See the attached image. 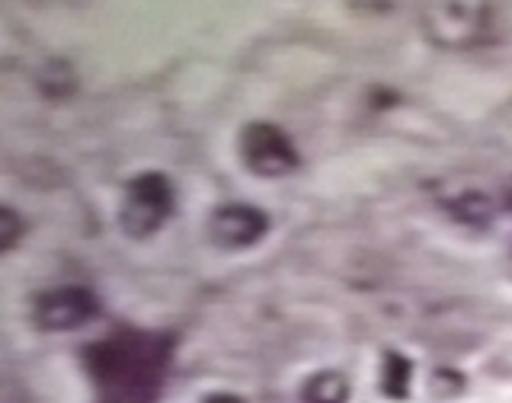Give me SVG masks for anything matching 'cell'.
Masks as SVG:
<instances>
[{
    "label": "cell",
    "mask_w": 512,
    "mask_h": 403,
    "mask_svg": "<svg viewBox=\"0 0 512 403\" xmlns=\"http://www.w3.org/2000/svg\"><path fill=\"white\" fill-rule=\"evenodd\" d=\"M173 343L160 333L116 330L84 349L96 403H157L164 391Z\"/></svg>",
    "instance_id": "1"
},
{
    "label": "cell",
    "mask_w": 512,
    "mask_h": 403,
    "mask_svg": "<svg viewBox=\"0 0 512 403\" xmlns=\"http://www.w3.org/2000/svg\"><path fill=\"white\" fill-rule=\"evenodd\" d=\"M503 205H506L509 212H512V176H509V180H506V186H503Z\"/></svg>",
    "instance_id": "13"
},
{
    "label": "cell",
    "mask_w": 512,
    "mask_h": 403,
    "mask_svg": "<svg viewBox=\"0 0 512 403\" xmlns=\"http://www.w3.org/2000/svg\"><path fill=\"white\" fill-rule=\"evenodd\" d=\"M426 36L445 48H468L487 36L490 7L487 4H426L423 13Z\"/></svg>",
    "instance_id": "4"
},
{
    "label": "cell",
    "mask_w": 512,
    "mask_h": 403,
    "mask_svg": "<svg viewBox=\"0 0 512 403\" xmlns=\"http://www.w3.org/2000/svg\"><path fill=\"white\" fill-rule=\"evenodd\" d=\"M445 208L458 224H468V228H487V224L496 218V208H493L490 196L480 189H468V192H461V196L448 199Z\"/></svg>",
    "instance_id": "7"
},
{
    "label": "cell",
    "mask_w": 512,
    "mask_h": 403,
    "mask_svg": "<svg viewBox=\"0 0 512 403\" xmlns=\"http://www.w3.org/2000/svg\"><path fill=\"white\" fill-rule=\"evenodd\" d=\"M202 403H244L237 394H224V391H218V394H208Z\"/></svg>",
    "instance_id": "12"
},
{
    "label": "cell",
    "mask_w": 512,
    "mask_h": 403,
    "mask_svg": "<svg viewBox=\"0 0 512 403\" xmlns=\"http://www.w3.org/2000/svg\"><path fill=\"white\" fill-rule=\"evenodd\" d=\"M100 314V298L84 285H61L52 292H42L32 304V320L48 333H64L90 324Z\"/></svg>",
    "instance_id": "5"
},
{
    "label": "cell",
    "mask_w": 512,
    "mask_h": 403,
    "mask_svg": "<svg viewBox=\"0 0 512 403\" xmlns=\"http://www.w3.org/2000/svg\"><path fill=\"white\" fill-rule=\"evenodd\" d=\"M237 151H240V160H244V167L256 176H266V180L288 176L301 164L292 138L272 122H250L244 132H240Z\"/></svg>",
    "instance_id": "3"
},
{
    "label": "cell",
    "mask_w": 512,
    "mask_h": 403,
    "mask_svg": "<svg viewBox=\"0 0 512 403\" xmlns=\"http://www.w3.org/2000/svg\"><path fill=\"white\" fill-rule=\"evenodd\" d=\"M176 192L164 173H141L125 186L119 224L132 240H144L157 234L173 215Z\"/></svg>",
    "instance_id": "2"
},
{
    "label": "cell",
    "mask_w": 512,
    "mask_h": 403,
    "mask_svg": "<svg viewBox=\"0 0 512 403\" xmlns=\"http://www.w3.org/2000/svg\"><path fill=\"white\" fill-rule=\"evenodd\" d=\"M23 231H26V224H23L20 212L10 205H0V253H7L20 244Z\"/></svg>",
    "instance_id": "10"
},
{
    "label": "cell",
    "mask_w": 512,
    "mask_h": 403,
    "mask_svg": "<svg viewBox=\"0 0 512 403\" xmlns=\"http://www.w3.org/2000/svg\"><path fill=\"white\" fill-rule=\"evenodd\" d=\"M429 388L436 397H455L464 388V378L455 372V368H436L432 378H429Z\"/></svg>",
    "instance_id": "11"
},
{
    "label": "cell",
    "mask_w": 512,
    "mask_h": 403,
    "mask_svg": "<svg viewBox=\"0 0 512 403\" xmlns=\"http://www.w3.org/2000/svg\"><path fill=\"white\" fill-rule=\"evenodd\" d=\"M301 400L304 403H346L349 400V381H346V375L327 368V372H317L304 381Z\"/></svg>",
    "instance_id": "8"
},
{
    "label": "cell",
    "mask_w": 512,
    "mask_h": 403,
    "mask_svg": "<svg viewBox=\"0 0 512 403\" xmlns=\"http://www.w3.org/2000/svg\"><path fill=\"white\" fill-rule=\"evenodd\" d=\"M413 381V362L400 352H384L381 359V391L391 400H407Z\"/></svg>",
    "instance_id": "9"
},
{
    "label": "cell",
    "mask_w": 512,
    "mask_h": 403,
    "mask_svg": "<svg viewBox=\"0 0 512 403\" xmlns=\"http://www.w3.org/2000/svg\"><path fill=\"white\" fill-rule=\"evenodd\" d=\"M269 234V215L256 205L231 202L212 212L208 221V237L221 250H247Z\"/></svg>",
    "instance_id": "6"
}]
</instances>
